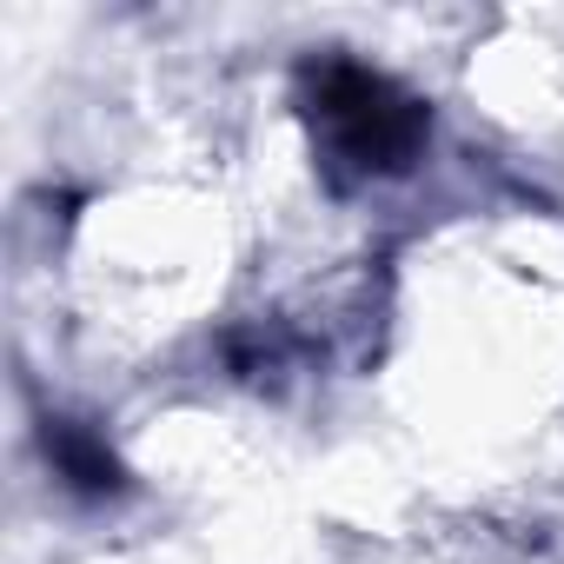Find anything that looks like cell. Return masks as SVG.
I'll list each match as a JSON object with an SVG mask.
<instances>
[{
  "mask_svg": "<svg viewBox=\"0 0 564 564\" xmlns=\"http://www.w3.org/2000/svg\"><path fill=\"white\" fill-rule=\"evenodd\" d=\"M319 120L333 127V140L352 166H405L419 133H425L419 107L366 67H326L319 74Z\"/></svg>",
  "mask_w": 564,
  "mask_h": 564,
  "instance_id": "6da1fadb",
  "label": "cell"
}]
</instances>
